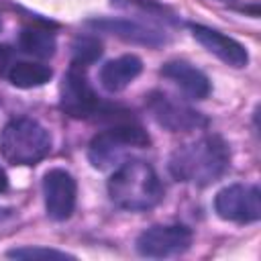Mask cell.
Instances as JSON below:
<instances>
[{"label":"cell","instance_id":"obj_12","mask_svg":"<svg viewBox=\"0 0 261 261\" xmlns=\"http://www.w3.org/2000/svg\"><path fill=\"white\" fill-rule=\"evenodd\" d=\"M161 75L175 84L188 98L192 100H204L210 94V80L208 75L198 69L196 65L184 61V59H171L163 63Z\"/></svg>","mask_w":261,"mask_h":261},{"label":"cell","instance_id":"obj_4","mask_svg":"<svg viewBox=\"0 0 261 261\" xmlns=\"http://www.w3.org/2000/svg\"><path fill=\"white\" fill-rule=\"evenodd\" d=\"M151 145L147 130L133 118H120L112 126L94 135L88 145V159L96 169H108L122 163L130 149H145Z\"/></svg>","mask_w":261,"mask_h":261},{"label":"cell","instance_id":"obj_19","mask_svg":"<svg viewBox=\"0 0 261 261\" xmlns=\"http://www.w3.org/2000/svg\"><path fill=\"white\" fill-rule=\"evenodd\" d=\"M12 61V49L8 45H0V75H4L10 69Z\"/></svg>","mask_w":261,"mask_h":261},{"label":"cell","instance_id":"obj_2","mask_svg":"<svg viewBox=\"0 0 261 261\" xmlns=\"http://www.w3.org/2000/svg\"><path fill=\"white\" fill-rule=\"evenodd\" d=\"M106 188L110 202L126 212H145L163 200V186L155 169L141 159L122 161L110 175Z\"/></svg>","mask_w":261,"mask_h":261},{"label":"cell","instance_id":"obj_16","mask_svg":"<svg viewBox=\"0 0 261 261\" xmlns=\"http://www.w3.org/2000/svg\"><path fill=\"white\" fill-rule=\"evenodd\" d=\"M110 4L120 8V10H137L141 14L153 16V18L163 20V22H173V24L177 22L175 14L167 6L159 4L157 0H110Z\"/></svg>","mask_w":261,"mask_h":261},{"label":"cell","instance_id":"obj_1","mask_svg":"<svg viewBox=\"0 0 261 261\" xmlns=\"http://www.w3.org/2000/svg\"><path fill=\"white\" fill-rule=\"evenodd\" d=\"M230 167V149L220 135H204L177 147L167 163L173 179L194 186H210Z\"/></svg>","mask_w":261,"mask_h":261},{"label":"cell","instance_id":"obj_9","mask_svg":"<svg viewBox=\"0 0 261 261\" xmlns=\"http://www.w3.org/2000/svg\"><path fill=\"white\" fill-rule=\"evenodd\" d=\"M43 200L47 216L55 222L67 220L75 210L77 200V184L75 177L63 169L53 167L43 175Z\"/></svg>","mask_w":261,"mask_h":261},{"label":"cell","instance_id":"obj_17","mask_svg":"<svg viewBox=\"0 0 261 261\" xmlns=\"http://www.w3.org/2000/svg\"><path fill=\"white\" fill-rule=\"evenodd\" d=\"M71 63L75 65H84V67H90L94 61L100 59L102 55V43L92 37V35H84V37H77L71 45Z\"/></svg>","mask_w":261,"mask_h":261},{"label":"cell","instance_id":"obj_15","mask_svg":"<svg viewBox=\"0 0 261 261\" xmlns=\"http://www.w3.org/2000/svg\"><path fill=\"white\" fill-rule=\"evenodd\" d=\"M6 75L14 88L31 90V88L45 86L53 77V69L45 63H37V61H16L10 65Z\"/></svg>","mask_w":261,"mask_h":261},{"label":"cell","instance_id":"obj_13","mask_svg":"<svg viewBox=\"0 0 261 261\" xmlns=\"http://www.w3.org/2000/svg\"><path fill=\"white\" fill-rule=\"evenodd\" d=\"M141 71H143V61L137 55L126 53V55H120L116 59L106 61L100 67L98 80L106 92L116 94V92H122Z\"/></svg>","mask_w":261,"mask_h":261},{"label":"cell","instance_id":"obj_8","mask_svg":"<svg viewBox=\"0 0 261 261\" xmlns=\"http://www.w3.org/2000/svg\"><path fill=\"white\" fill-rule=\"evenodd\" d=\"M192 230L184 224H155L137 237L135 249L143 257L165 259L186 253L192 245Z\"/></svg>","mask_w":261,"mask_h":261},{"label":"cell","instance_id":"obj_21","mask_svg":"<svg viewBox=\"0 0 261 261\" xmlns=\"http://www.w3.org/2000/svg\"><path fill=\"white\" fill-rule=\"evenodd\" d=\"M0 31H2V16H0Z\"/></svg>","mask_w":261,"mask_h":261},{"label":"cell","instance_id":"obj_20","mask_svg":"<svg viewBox=\"0 0 261 261\" xmlns=\"http://www.w3.org/2000/svg\"><path fill=\"white\" fill-rule=\"evenodd\" d=\"M8 188V177H6V171L0 167V192H4Z\"/></svg>","mask_w":261,"mask_h":261},{"label":"cell","instance_id":"obj_5","mask_svg":"<svg viewBox=\"0 0 261 261\" xmlns=\"http://www.w3.org/2000/svg\"><path fill=\"white\" fill-rule=\"evenodd\" d=\"M88 67L71 63L59 86V108L71 118H108L114 120L116 106L102 102L88 82Z\"/></svg>","mask_w":261,"mask_h":261},{"label":"cell","instance_id":"obj_6","mask_svg":"<svg viewBox=\"0 0 261 261\" xmlns=\"http://www.w3.org/2000/svg\"><path fill=\"white\" fill-rule=\"evenodd\" d=\"M147 108L155 122L171 133H192L208 126V118L202 112L165 92H151L147 96Z\"/></svg>","mask_w":261,"mask_h":261},{"label":"cell","instance_id":"obj_3","mask_svg":"<svg viewBox=\"0 0 261 261\" xmlns=\"http://www.w3.org/2000/svg\"><path fill=\"white\" fill-rule=\"evenodd\" d=\"M49 151L51 133L35 118H12L0 130V155L10 165H37Z\"/></svg>","mask_w":261,"mask_h":261},{"label":"cell","instance_id":"obj_10","mask_svg":"<svg viewBox=\"0 0 261 261\" xmlns=\"http://www.w3.org/2000/svg\"><path fill=\"white\" fill-rule=\"evenodd\" d=\"M88 24L94 31H102L108 35H114L126 43H135V45H143V47H161L165 45L169 39L165 35L163 29L155 27V24H147L135 18H92L88 20Z\"/></svg>","mask_w":261,"mask_h":261},{"label":"cell","instance_id":"obj_18","mask_svg":"<svg viewBox=\"0 0 261 261\" xmlns=\"http://www.w3.org/2000/svg\"><path fill=\"white\" fill-rule=\"evenodd\" d=\"M8 257L12 259H75V255L59 251V249H51V247H33V245H24V247H14L10 251H6Z\"/></svg>","mask_w":261,"mask_h":261},{"label":"cell","instance_id":"obj_11","mask_svg":"<svg viewBox=\"0 0 261 261\" xmlns=\"http://www.w3.org/2000/svg\"><path fill=\"white\" fill-rule=\"evenodd\" d=\"M188 29L192 31V37L206 51H210L212 55H216L226 65L237 67V69L249 65V51L237 39H232V37H228V35H224V33H220L216 29L198 24V22H188Z\"/></svg>","mask_w":261,"mask_h":261},{"label":"cell","instance_id":"obj_7","mask_svg":"<svg viewBox=\"0 0 261 261\" xmlns=\"http://www.w3.org/2000/svg\"><path fill=\"white\" fill-rule=\"evenodd\" d=\"M214 212L228 222L249 224L261 218V190L255 184H230L216 192Z\"/></svg>","mask_w":261,"mask_h":261},{"label":"cell","instance_id":"obj_14","mask_svg":"<svg viewBox=\"0 0 261 261\" xmlns=\"http://www.w3.org/2000/svg\"><path fill=\"white\" fill-rule=\"evenodd\" d=\"M18 47H20L22 53H27L31 57L47 59V57H51L55 53L57 39H55V35L49 29L31 24V27H24L20 31V35H18Z\"/></svg>","mask_w":261,"mask_h":261}]
</instances>
